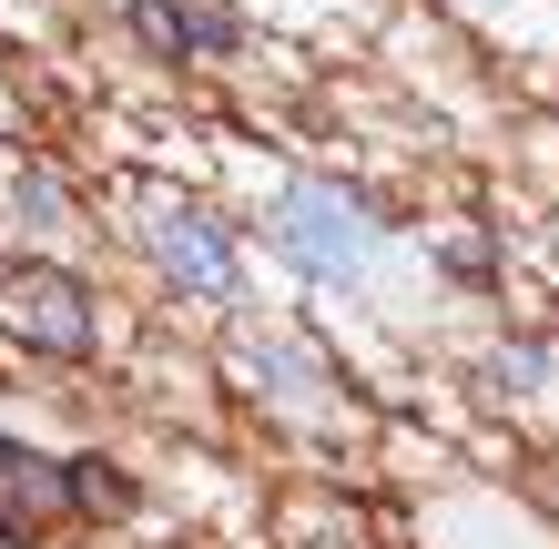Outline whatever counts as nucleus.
Wrapping results in <instances>:
<instances>
[{
	"mask_svg": "<svg viewBox=\"0 0 559 549\" xmlns=\"http://www.w3.org/2000/svg\"><path fill=\"white\" fill-rule=\"evenodd\" d=\"M275 244H285L316 285H356V275L377 265L386 224L367 214V193H346V183L306 174V183H285V193H275Z\"/></svg>",
	"mask_w": 559,
	"mask_h": 549,
	"instance_id": "f257e3e1",
	"label": "nucleus"
},
{
	"mask_svg": "<svg viewBox=\"0 0 559 549\" xmlns=\"http://www.w3.org/2000/svg\"><path fill=\"white\" fill-rule=\"evenodd\" d=\"M0 296H11L21 346H41V357H61V367L103 346V306H92V285H82L72 265H41V254H21V265L0 275Z\"/></svg>",
	"mask_w": 559,
	"mask_h": 549,
	"instance_id": "f03ea898",
	"label": "nucleus"
},
{
	"mask_svg": "<svg viewBox=\"0 0 559 549\" xmlns=\"http://www.w3.org/2000/svg\"><path fill=\"white\" fill-rule=\"evenodd\" d=\"M143 244L153 265L183 285V296H235V224H214L204 204H183V193H163L143 214Z\"/></svg>",
	"mask_w": 559,
	"mask_h": 549,
	"instance_id": "7ed1b4c3",
	"label": "nucleus"
},
{
	"mask_svg": "<svg viewBox=\"0 0 559 549\" xmlns=\"http://www.w3.org/2000/svg\"><path fill=\"white\" fill-rule=\"evenodd\" d=\"M245 357L265 367V386H275L285 407H316V386H325V367L306 357V346H285V336H245Z\"/></svg>",
	"mask_w": 559,
	"mask_h": 549,
	"instance_id": "20e7f679",
	"label": "nucleus"
},
{
	"mask_svg": "<svg viewBox=\"0 0 559 549\" xmlns=\"http://www.w3.org/2000/svg\"><path fill=\"white\" fill-rule=\"evenodd\" d=\"M122 31L153 51V61H193V31H183V0H122Z\"/></svg>",
	"mask_w": 559,
	"mask_h": 549,
	"instance_id": "39448f33",
	"label": "nucleus"
},
{
	"mask_svg": "<svg viewBox=\"0 0 559 549\" xmlns=\"http://www.w3.org/2000/svg\"><path fill=\"white\" fill-rule=\"evenodd\" d=\"M61 468H72V509H92V520H122L133 509V478L112 458H61Z\"/></svg>",
	"mask_w": 559,
	"mask_h": 549,
	"instance_id": "423d86ee",
	"label": "nucleus"
},
{
	"mask_svg": "<svg viewBox=\"0 0 559 549\" xmlns=\"http://www.w3.org/2000/svg\"><path fill=\"white\" fill-rule=\"evenodd\" d=\"M539 377H549V357H539V346H499V357H488V386H499V397H530Z\"/></svg>",
	"mask_w": 559,
	"mask_h": 549,
	"instance_id": "0eeeda50",
	"label": "nucleus"
},
{
	"mask_svg": "<svg viewBox=\"0 0 559 549\" xmlns=\"http://www.w3.org/2000/svg\"><path fill=\"white\" fill-rule=\"evenodd\" d=\"M11 204H21V214H41V224H61V214H72V204H61V183H51L41 164H21V174H11Z\"/></svg>",
	"mask_w": 559,
	"mask_h": 549,
	"instance_id": "6e6552de",
	"label": "nucleus"
},
{
	"mask_svg": "<svg viewBox=\"0 0 559 549\" xmlns=\"http://www.w3.org/2000/svg\"><path fill=\"white\" fill-rule=\"evenodd\" d=\"M11 468H21V447H11V438H0V478H11Z\"/></svg>",
	"mask_w": 559,
	"mask_h": 549,
	"instance_id": "1a4fd4ad",
	"label": "nucleus"
},
{
	"mask_svg": "<svg viewBox=\"0 0 559 549\" xmlns=\"http://www.w3.org/2000/svg\"><path fill=\"white\" fill-rule=\"evenodd\" d=\"M0 122H11V82H0Z\"/></svg>",
	"mask_w": 559,
	"mask_h": 549,
	"instance_id": "9d476101",
	"label": "nucleus"
}]
</instances>
